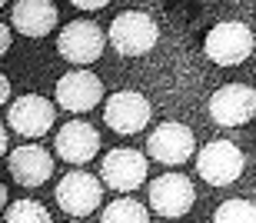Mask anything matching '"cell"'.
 Instances as JSON below:
<instances>
[{
	"label": "cell",
	"instance_id": "obj_21",
	"mask_svg": "<svg viewBox=\"0 0 256 223\" xmlns=\"http://www.w3.org/2000/svg\"><path fill=\"white\" fill-rule=\"evenodd\" d=\"M76 7H84V10H96V7H104V0H80Z\"/></svg>",
	"mask_w": 256,
	"mask_h": 223
},
{
	"label": "cell",
	"instance_id": "obj_13",
	"mask_svg": "<svg viewBox=\"0 0 256 223\" xmlns=\"http://www.w3.org/2000/svg\"><path fill=\"white\" fill-rule=\"evenodd\" d=\"M54 150L66 164H90L96 156V150H100V134L90 124H84V120H70L66 126L57 130Z\"/></svg>",
	"mask_w": 256,
	"mask_h": 223
},
{
	"label": "cell",
	"instance_id": "obj_23",
	"mask_svg": "<svg viewBox=\"0 0 256 223\" xmlns=\"http://www.w3.org/2000/svg\"><path fill=\"white\" fill-rule=\"evenodd\" d=\"M4 204H7V186L0 184V210H4Z\"/></svg>",
	"mask_w": 256,
	"mask_h": 223
},
{
	"label": "cell",
	"instance_id": "obj_10",
	"mask_svg": "<svg viewBox=\"0 0 256 223\" xmlns=\"http://www.w3.org/2000/svg\"><path fill=\"white\" fill-rule=\"evenodd\" d=\"M54 120H57V110H54V104L44 97H37V94H27V97H17L14 104H10L7 110V124L14 134L20 136H44L54 126Z\"/></svg>",
	"mask_w": 256,
	"mask_h": 223
},
{
	"label": "cell",
	"instance_id": "obj_3",
	"mask_svg": "<svg viewBox=\"0 0 256 223\" xmlns=\"http://www.w3.org/2000/svg\"><path fill=\"white\" fill-rule=\"evenodd\" d=\"M243 166H246V156L230 140H213L196 156V174L213 186H230L233 180H240Z\"/></svg>",
	"mask_w": 256,
	"mask_h": 223
},
{
	"label": "cell",
	"instance_id": "obj_19",
	"mask_svg": "<svg viewBox=\"0 0 256 223\" xmlns=\"http://www.w3.org/2000/svg\"><path fill=\"white\" fill-rule=\"evenodd\" d=\"M10 50V27L7 24H0V57Z\"/></svg>",
	"mask_w": 256,
	"mask_h": 223
},
{
	"label": "cell",
	"instance_id": "obj_2",
	"mask_svg": "<svg viewBox=\"0 0 256 223\" xmlns=\"http://www.w3.org/2000/svg\"><path fill=\"white\" fill-rule=\"evenodd\" d=\"M203 50L220 67H236L253 54V30L246 24H240V20H223L206 34Z\"/></svg>",
	"mask_w": 256,
	"mask_h": 223
},
{
	"label": "cell",
	"instance_id": "obj_12",
	"mask_svg": "<svg viewBox=\"0 0 256 223\" xmlns=\"http://www.w3.org/2000/svg\"><path fill=\"white\" fill-rule=\"evenodd\" d=\"M100 200H104V184L94 174H66L57 184V204L70 216L94 214Z\"/></svg>",
	"mask_w": 256,
	"mask_h": 223
},
{
	"label": "cell",
	"instance_id": "obj_8",
	"mask_svg": "<svg viewBox=\"0 0 256 223\" xmlns=\"http://www.w3.org/2000/svg\"><path fill=\"white\" fill-rule=\"evenodd\" d=\"M256 114V90L246 84H226L210 97V116L220 126H243Z\"/></svg>",
	"mask_w": 256,
	"mask_h": 223
},
{
	"label": "cell",
	"instance_id": "obj_15",
	"mask_svg": "<svg viewBox=\"0 0 256 223\" xmlns=\"http://www.w3.org/2000/svg\"><path fill=\"white\" fill-rule=\"evenodd\" d=\"M10 20L24 37H47L57 27V7L50 0H20V4H14Z\"/></svg>",
	"mask_w": 256,
	"mask_h": 223
},
{
	"label": "cell",
	"instance_id": "obj_24",
	"mask_svg": "<svg viewBox=\"0 0 256 223\" xmlns=\"http://www.w3.org/2000/svg\"><path fill=\"white\" fill-rule=\"evenodd\" d=\"M0 7H4V4H0Z\"/></svg>",
	"mask_w": 256,
	"mask_h": 223
},
{
	"label": "cell",
	"instance_id": "obj_20",
	"mask_svg": "<svg viewBox=\"0 0 256 223\" xmlns=\"http://www.w3.org/2000/svg\"><path fill=\"white\" fill-rule=\"evenodd\" d=\"M7 97H10V84H7V77L0 74V107L7 104Z\"/></svg>",
	"mask_w": 256,
	"mask_h": 223
},
{
	"label": "cell",
	"instance_id": "obj_5",
	"mask_svg": "<svg viewBox=\"0 0 256 223\" xmlns=\"http://www.w3.org/2000/svg\"><path fill=\"white\" fill-rule=\"evenodd\" d=\"M100 176L104 184L116 194H130L136 186H143L146 180V156L140 150H130V146H120V150H110L100 164Z\"/></svg>",
	"mask_w": 256,
	"mask_h": 223
},
{
	"label": "cell",
	"instance_id": "obj_22",
	"mask_svg": "<svg viewBox=\"0 0 256 223\" xmlns=\"http://www.w3.org/2000/svg\"><path fill=\"white\" fill-rule=\"evenodd\" d=\"M7 146H10V140H7V130H4V126H0V156L7 154Z\"/></svg>",
	"mask_w": 256,
	"mask_h": 223
},
{
	"label": "cell",
	"instance_id": "obj_11",
	"mask_svg": "<svg viewBox=\"0 0 256 223\" xmlns=\"http://www.w3.org/2000/svg\"><path fill=\"white\" fill-rule=\"evenodd\" d=\"M150 156L163 166H180L193 156V146H196V136H193L190 126L183 124H160L150 134Z\"/></svg>",
	"mask_w": 256,
	"mask_h": 223
},
{
	"label": "cell",
	"instance_id": "obj_14",
	"mask_svg": "<svg viewBox=\"0 0 256 223\" xmlns=\"http://www.w3.org/2000/svg\"><path fill=\"white\" fill-rule=\"evenodd\" d=\"M7 166L17 184L44 186L54 176V154H47L44 146H17V150H10Z\"/></svg>",
	"mask_w": 256,
	"mask_h": 223
},
{
	"label": "cell",
	"instance_id": "obj_16",
	"mask_svg": "<svg viewBox=\"0 0 256 223\" xmlns=\"http://www.w3.org/2000/svg\"><path fill=\"white\" fill-rule=\"evenodd\" d=\"M100 223H150L146 206L136 204V200H114V204L104 210Z\"/></svg>",
	"mask_w": 256,
	"mask_h": 223
},
{
	"label": "cell",
	"instance_id": "obj_9",
	"mask_svg": "<svg viewBox=\"0 0 256 223\" xmlns=\"http://www.w3.org/2000/svg\"><path fill=\"white\" fill-rule=\"evenodd\" d=\"M57 104L70 114H86L104 100V84L90 70H70L57 80Z\"/></svg>",
	"mask_w": 256,
	"mask_h": 223
},
{
	"label": "cell",
	"instance_id": "obj_4",
	"mask_svg": "<svg viewBox=\"0 0 256 223\" xmlns=\"http://www.w3.org/2000/svg\"><path fill=\"white\" fill-rule=\"evenodd\" d=\"M106 47V37L104 30L96 27L94 20H70L64 30H60L57 37V50L60 57L76 64V67H84V64H94Z\"/></svg>",
	"mask_w": 256,
	"mask_h": 223
},
{
	"label": "cell",
	"instance_id": "obj_7",
	"mask_svg": "<svg viewBox=\"0 0 256 223\" xmlns=\"http://www.w3.org/2000/svg\"><path fill=\"white\" fill-rule=\"evenodd\" d=\"M193 200H196V190H193L190 176L183 174H163L150 184V206L166 220L190 214Z\"/></svg>",
	"mask_w": 256,
	"mask_h": 223
},
{
	"label": "cell",
	"instance_id": "obj_1",
	"mask_svg": "<svg viewBox=\"0 0 256 223\" xmlns=\"http://www.w3.org/2000/svg\"><path fill=\"white\" fill-rule=\"evenodd\" d=\"M106 40L116 47V54H124V57H140V54H150V50L156 47L160 27H156V20H153L150 14H143V10H126V14L114 17Z\"/></svg>",
	"mask_w": 256,
	"mask_h": 223
},
{
	"label": "cell",
	"instance_id": "obj_6",
	"mask_svg": "<svg viewBox=\"0 0 256 223\" xmlns=\"http://www.w3.org/2000/svg\"><path fill=\"white\" fill-rule=\"evenodd\" d=\"M150 100L143 97V94H136V90H120V94H114V97L106 100L104 107V120L110 130H116V134H140L143 126L150 124Z\"/></svg>",
	"mask_w": 256,
	"mask_h": 223
},
{
	"label": "cell",
	"instance_id": "obj_17",
	"mask_svg": "<svg viewBox=\"0 0 256 223\" xmlns=\"http://www.w3.org/2000/svg\"><path fill=\"white\" fill-rule=\"evenodd\" d=\"M4 223H54L50 220V210L37 200H17V204L7 206V216Z\"/></svg>",
	"mask_w": 256,
	"mask_h": 223
},
{
	"label": "cell",
	"instance_id": "obj_18",
	"mask_svg": "<svg viewBox=\"0 0 256 223\" xmlns=\"http://www.w3.org/2000/svg\"><path fill=\"white\" fill-rule=\"evenodd\" d=\"M213 223H256V204L250 200H226L216 206Z\"/></svg>",
	"mask_w": 256,
	"mask_h": 223
}]
</instances>
